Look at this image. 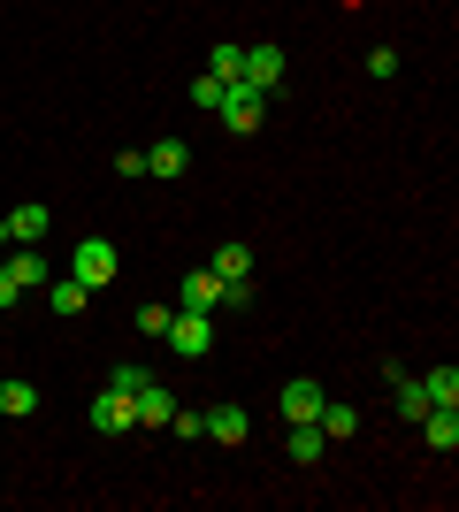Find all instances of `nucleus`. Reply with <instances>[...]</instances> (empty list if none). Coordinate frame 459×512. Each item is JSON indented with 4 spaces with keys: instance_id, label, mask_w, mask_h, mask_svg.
<instances>
[{
    "instance_id": "39448f33",
    "label": "nucleus",
    "mask_w": 459,
    "mask_h": 512,
    "mask_svg": "<svg viewBox=\"0 0 459 512\" xmlns=\"http://www.w3.org/2000/svg\"><path fill=\"white\" fill-rule=\"evenodd\" d=\"M322 406H329V398H322V383H314V375H291V383L276 390V413H284V421H314Z\"/></svg>"
},
{
    "instance_id": "ddd939ff",
    "label": "nucleus",
    "mask_w": 459,
    "mask_h": 512,
    "mask_svg": "<svg viewBox=\"0 0 459 512\" xmlns=\"http://www.w3.org/2000/svg\"><path fill=\"white\" fill-rule=\"evenodd\" d=\"M31 413H39V383H0V421H31Z\"/></svg>"
},
{
    "instance_id": "4468645a",
    "label": "nucleus",
    "mask_w": 459,
    "mask_h": 512,
    "mask_svg": "<svg viewBox=\"0 0 459 512\" xmlns=\"http://www.w3.org/2000/svg\"><path fill=\"white\" fill-rule=\"evenodd\" d=\"M0 222H8V237H16V245H39V237L54 230V214H46V207H16V214H0Z\"/></svg>"
},
{
    "instance_id": "b1692460",
    "label": "nucleus",
    "mask_w": 459,
    "mask_h": 512,
    "mask_svg": "<svg viewBox=\"0 0 459 512\" xmlns=\"http://www.w3.org/2000/svg\"><path fill=\"white\" fill-rule=\"evenodd\" d=\"M368 77H375V85H391V77H398V54H391V46H375V54H368Z\"/></svg>"
},
{
    "instance_id": "7ed1b4c3",
    "label": "nucleus",
    "mask_w": 459,
    "mask_h": 512,
    "mask_svg": "<svg viewBox=\"0 0 459 512\" xmlns=\"http://www.w3.org/2000/svg\"><path fill=\"white\" fill-rule=\"evenodd\" d=\"M238 85H253V92H276L284 85V46H245V69H238Z\"/></svg>"
},
{
    "instance_id": "4be33fe9",
    "label": "nucleus",
    "mask_w": 459,
    "mask_h": 512,
    "mask_svg": "<svg viewBox=\"0 0 459 512\" xmlns=\"http://www.w3.org/2000/svg\"><path fill=\"white\" fill-rule=\"evenodd\" d=\"M192 107H207V115L222 107V77H215V69H199V77H192Z\"/></svg>"
},
{
    "instance_id": "412c9836",
    "label": "nucleus",
    "mask_w": 459,
    "mask_h": 512,
    "mask_svg": "<svg viewBox=\"0 0 459 512\" xmlns=\"http://www.w3.org/2000/svg\"><path fill=\"white\" fill-rule=\"evenodd\" d=\"M207 69H215L222 85H238V69H245V46H215V54H207Z\"/></svg>"
},
{
    "instance_id": "423d86ee",
    "label": "nucleus",
    "mask_w": 459,
    "mask_h": 512,
    "mask_svg": "<svg viewBox=\"0 0 459 512\" xmlns=\"http://www.w3.org/2000/svg\"><path fill=\"white\" fill-rule=\"evenodd\" d=\"M69 276H77V283H92V291H100V283H115V245H108V237H85V245H77V268H69Z\"/></svg>"
},
{
    "instance_id": "dca6fc26",
    "label": "nucleus",
    "mask_w": 459,
    "mask_h": 512,
    "mask_svg": "<svg viewBox=\"0 0 459 512\" xmlns=\"http://www.w3.org/2000/svg\"><path fill=\"white\" fill-rule=\"evenodd\" d=\"M322 444H329L322 421H291V436H284V451L299 459V467H314V459H322Z\"/></svg>"
},
{
    "instance_id": "2eb2a0df",
    "label": "nucleus",
    "mask_w": 459,
    "mask_h": 512,
    "mask_svg": "<svg viewBox=\"0 0 459 512\" xmlns=\"http://www.w3.org/2000/svg\"><path fill=\"white\" fill-rule=\"evenodd\" d=\"M222 283H253V245H215V260H207Z\"/></svg>"
},
{
    "instance_id": "6e6552de",
    "label": "nucleus",
    "mask_w": 459,
    "mask_h": 512,
    "mask_svg": "<svg viewBox=\"0 0 459 512\" xmlns=\"http://www.w3.org/2000/svg\"><path fill=\"white\" fill-rule=\"evenodd\" d=\"M85 306H92V283H77V276H46V314L77 321Z\"/></svg>"
},
{
    "instance_id": "393cba45",
    "label": "nucleus",
    "mask_w": 459,
    "mask_h": 512,
    "mask_svg": "<svg viewBox=\"0 0 459 512\" xmlns=\"http://www.w3.org/2000/svg\"><path fill=\"white\" fill-rule=\"evenodd\" d=\"M115 176H131V184H146V153H138V146H131V153H115Z\"/></svg>"
},
{
    "instance_id": "aec40b11",
    "label": "nucleus",
    "mask_w": 459,
    "mask_h": 512,
    "mask_svg": "<svg viewBox=\"0 0 459 512\" xmlns=\"http://www.w3.org/2000/svg\"><path fill=\"white\" fill-rule=\"evenodd\" d=\"M314 421H322V436H329V444H337V436H360V413H352V406H337V398H329V406L314 413Z\"/></svg>"
},
{
    "instance_id": "f257e3e1",
    "label": "nucleus",
    "mask_w": 459,
    "mask_h": 512,
    "mask_svg": "<svg viewBox=\"0 0 459 512\" xmlns=\"http://www.w3.org/2000/svg\"><path fill=\"white\" fill-rule=\"evenodd\" d=\"M161 344H169L176 360H207V352H215V321L199 314V306H184V314H169V329H161Z\"/></svg>"
},
{
    "instance_id": "a211bd4d",
    "label": "nucleus",
    "mask_w": 459,
    "mask_h": 512,
    "mask_svg": "<svg viewBox=\"0 0 459 512\" xmlns=\"http://www.w3.org/2000/svg\"><path fill=\"white\" fill-rule=\"evenodd\" d=\"M421 398H429V406H459V367H429V375H421Z\"/></svg>"
},
{
    "instance_id": "6ab92c4d",
    "label": "nucleus",
    "mask_w": 459,
    "mask_h": 512,
    "mask_svg": "<svg viewBox=\"0 0 459 512\" xmlns=\"http://www.w3.org/2000/svg\"><path fill=\"white\" fill-rule=\"evenodd\" d=\"M8 276H16L23 291H46V253H31V245H23V253L8 260Z\"/></svg>"
},
{
    "instance_id": "f03ea898",
    "label": "nucleus",
    "mask_w": 459,
    "mask_h": 512,
    "mask_svg": "<svg viewBox=\"0 0 459 512\" xmlns=\"http://www.w3.org/2000/svg\"><path fill=\"white\" fill-rule=\"evenodd\" d=\"M222 130H230V138H253V130H261V115H268V92H253V85H222Z\"/></svg>"
},
{
    "instance_id": "0eeeda50",
    "label": "nucleus",
    "mask_w": 459,
    "mask_h": 512,
    "mask_svg": "<svg viewBox=\"0 0 459 512\" xmlns=\"http://www.w3.org/2000/svg\"><path fill=\"white\" fill-rule=\"evenodd\" d=\"M92 428H100V436H131L138 428L131 398H123V390H100V398H92Z\"/></svg>"
},
{
    "instance_id": "5701e85b",
    "label": "nucleus",
    "mask_w": 459,
    "mask_h": 512,
    "mask_svg": "<svg viewBox=\"0 0 459 512\" xmlns=\"http://www.w3.org/2000/svg\"><path fill=\"white\" fill-rule=\"evenodd\" d=\"M138 383H153V375H146V367H138V360H131V367H108V390H123V398H131Z\"/></svg>"
},
{
    "instance_id": "f8f14e48",
    "label": "nucleus",
    "mask_w": 459,
    "mask_h": 512,
    "mask_svg": "<svg viewBox=\"0 0 459 512\" xmlns=\"http://www.w3.org/2000/svg\"><path fill=\"white\" fill-rule=\"evenodd\" d=\"M176 306H199V314H207V306H222V276H215V268H192V276H184V291H176Z\"/></svg>"
},
{
    "instance_id": "1a4fd4ad",
    "label": "nucleus",
    "mask_w": 459,
    "mask_h": 512,
    "mask_svg": "<svg viewBox=\"0 0 459 512\" xmlns=\"http://www.w3.org/2000/svg\"><path fill=\"white\" fill-rule=\"evenodd\" d=\"M421 444L452 459V451H459V406H429V413H421Z\"/></svg>"
},
{
    "instance_id": "9b49d317",
    "label": "nucleus",
    "mask_w": 459,
    "mask_h": 512,
    "mask_svg": "<svg viewBox=\"0 0 459 512\" xmlns=\"http://www.w3.org/2000/svg\"><path fill=\"white\" fill-rule=\"evenodd\" d=\"M184 169H192L184 138H153V146H146V176H184Z\"/></svg>"
},
{
    "instance_id": "f3484780",
    "label": "nucleus",
    "mask_w": 459,
    "mask_h": 512,
    "mask_svg": "<svg viewBox=\"0 0 459 512\" xmlns=\"http://www.w3.org/2000/svg\"><path fill=\"white\" fill-rule=\"evenodd\" d=\"M383 375H391V390H398V413H406V421H421V413H429V398H421V375H406V367H383Z\"/></svg>"
},
{
    "instance_id": "20e7f679",
    "label": "nucleus",
    "mask_w": 459,
    "mask_h": 512,
    "mask_svg": "<svg viewBox=\"0 0 459 512\" xmlns=\"http://www.w3.org/2000/svg\"><path fill=\"white\" fill-rule=\"evenodd\" d=\"M199 436H207V444H245V436H253V413L245 406H207L199 413Z\"/></svg>"
},
{
    "instance_id": "9d476101",
    "label": "nucleus",
    "mask_w": 459,
    "mask_h": 512,
    "mask_svg": "<svg viewBox=\"0 0 459 512\" xmlns=\"http://www.w3.org/2000/svg\"><path fill=\"white\" fill-rule=\"evenodd\" d=\"M131 413H138V428H169V413H176L169 383H138L131 390Z\"/></svg>"
}]
</instances>
